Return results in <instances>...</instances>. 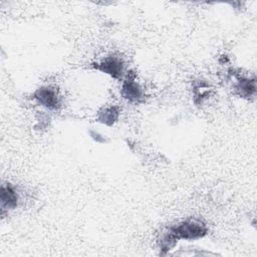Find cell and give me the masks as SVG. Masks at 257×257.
<instances>
[{"mask_svg":"<svg viewBox=\"0 0 257 257\" xmlns=\"http://www.w3.org/2000/svg\"><path fill=\"white\" fill-rule=\"evenodd\" d=\"M121 93L123 97H125L130 101H139L143 97V89L141 88L139 83H137L135 79L131 77H128L124 81Z\"/></svg>","mask_w":257,"mask_h":257,"instance_id":"obj_5","label":"cell"},{"mask_svg":"<svg viewBox=\"0 0 257 257\" xmlns=\"http://www.w3.org/2000/svg\"><path fill=\"white\" fill-rule=\"evenodd\" d=\"M34 97L41 105L48 108H56L59 103L56 90L49 86L37 89L34 93Z\"/></svg>","mask_w":257,"mask_h":257,"instance_id":"obj_3","label":"cell"},{"mask_svg":"<svg viewBox=\"0 0 257 257\" xmlns=\"http://www.w3.org/2000/svg\"><path fill=\"white\" fill-rule=\"evenodd\" d=\"M96 68L114 78H118L121 76L123 71V62L116 56H108L98 65H96Z\"/></svg>","mask_w":257,"mask_h":257,"instance_id":"obj_2","label":"cell"},{"mask_svg":"<svg viewBox=\"0 0 257 257\" xmlns=\"http://www.w3.org/2000/svg\"><path fill=\"white\" fill-rule=\"evenodd\" d=\"M118 116V111L116 107H109L104 109L103 112H100L99 114V121L105 123V124H111L113 123Z\"/></svg>","mask_w":257,"mask_h":257,"instance_id":"obj_6","label":"cell"},{"mask_svg":"<svg viewBox=\"0 0 257 257\" xmlns=\"http://www.w3.org/2000/svg\"><path fill=\"white\" fill-rule=\"evenodd\" d=\"M171 229L173 230L178 239L182 238L187 240L201 238L207 232L206 226L202 222L197 220H188Z\"/></svg>","mask_w":257,"mask_h":257,"instance_id":"obj_1","label":"cell"},{"mask_svg":"<svg viewBox=\"0 0 257 257\" xmlns=\"http://www.w3.org/2000/svg\"><path fill=\"white\" fill-rule=\"evenodd\" d=\"M18 203V194L15 189L7 184L3 185L1 188V208L5 209H14Z\"/></svg>","mask_w":257,"mask_h":257,"instance_id":"obj_4","label":"cell"}]
</instances>
